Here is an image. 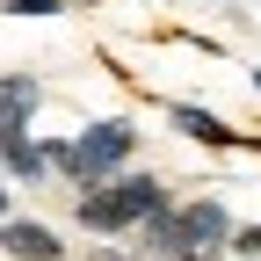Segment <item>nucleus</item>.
Instances as JSON below:
<instances>
[{
    "label": "nucleus",
    "instance_id": "obj_5",
    "mask_svg": "<svg viewBox=\"0 0 261 261\" xmlns=\"http://www.w3.org/2000/svg\"><path fill=\"white\" fill-rule=\"evenodd\" d=\"M73 254V240H58V225H44V218H8L0 225V261H65Z\"/></svg>",
    "mask_w": 261,
    "mask_h": 261
},
{
    "label": "nucleus",
    "instance_id": "obj_6",
    "mask_svg": "<svg viewBox=\"0 0 261 261\" xmlns=\"http://www.w3.org/2000/svg\"><path fill=\"white\" fill-rule=\"evenodd\" d=\"M37 109H44V80L37 73H0V145H8V138H29Z\"/></svg>",
    "mask_w": 261,
    "mask_h": 261
},
{
    "label": "nucleus",
    "instance_id": "obj_15",
    "mask_svg": "<svg viewBox=\"0 0 261 261\" xmlns=\"http://www.w3.org/2000/svg\"><path fill=\"white\" fill-rule=\"evenodd\" d=\"M73 8H87V0H73Z\"/></svg>",
    "mask_w": 261,
    "mask_h": 261
},
{
    "label": "nucleus",
    "instance_id": "obj_2",
    "mask_svg": "<svg viewBox=\"0 0 261 261\" xmlns=\"http://www.w3.org/2000/svg\"><path fill=\"white\" fill-rule=\"evenodd\" d=\"M181 196L167 189V174H152V167H130V174H116V181H102V189H87V196H73V225L94 240V247H109V240H130L145 218H160V211H174Z\"/></svg>",
    "mask_w": 261,
    "mask_h": 261
},
{
    "label": "nucleus",
    "instance_id": "obj_3",
    "mask_svg": "<svg viewBox=\"0 0 261 261\" xmlns=\"http://www.w3.org/2000/svg\"><path fill=\"white\" fill-rule=\"evenodd\" d=\"M174 225H181V254L189 261L232 254V232H240V218L225 211L218 196H181V203H174Z\"/></svg>",
    "mask_w": 261,
    "mask_h": 261
},
{
    "label": "nucleus",
    "instance_id": "obj_1",
    "mask_svg": "<svg viewBox=\"0 0 261 261\" xmlns=\"http://www.w3.org/2000/svg\"><path fill=\"white\" fill-rule=\"evenodd\" d=\"M44 145H51V174L73 189V196H87V189H102V181H116V174L138 167L145 130L130 123V116H87L73 138H44Z\"/></svg>",
    "mask_w": 261,
    "mask_h": 261
},
{
    "label": "nucleus",
    "instance_id": "obj_8",
    "mask_svg": "<svg viewBox=\"0 0 261 261\" xmlns=\"http://www.w3.org/2000/svg\"><path fill=\"white\" fill-rule=\"evenodd\" d=\"M65 8H73V0H0V15H15V22H51Z\"/></svg>",
    "mask_w": 261,
    "mask_h": 261
},
{
    "label": "nucleus",
    "instance_id": "obj_4",
    "mask_svg": "<svg viewBox=\"0 0 261 261\" xmlns=\"http://www.w3.org/2000/svg\"><path fill=\"white\" fill-rule=\"evenodd\" d=\"M160 123H174L189 145H211V152L247 145V130H240V123H225V116H218V109H203V102H160Z\"/></svg>",
    "mask_w": 261,
    "mask_h": 261
},
{
    "label": "nucleus",
    "instance_id": "obj_11",
    "mask_svg": "<svg viewBox=\"0 0 261 261\" xmlns=\"http://www.w3.org/2000/svg\"><path fill=\"white\" fill-rule=\"evenodd\" d=\"M8 189H15V181H8V174H0V225H8V218H15V196H8Z\"/></svg>",
    "mask_w": 261,
    "mask_h": 261
},
{
    "label": "nucleus",
    "instance_id": "obj_7",
    "mask_svg": "<svg viewBox=\"0 0 261 261\" xmlns=\"http://www.w3.org/2000/svg\"><path fill=\"white\" fill-rule=\"evenodd\" d=\"M0 174L44 189V181H51V145L37 138V130H29V138H8V145H0Z\"/></svg>",
    "mask_w": 261,
    "mask_h": 261
},
{
    "label": "nucleus",
    "instance_id": "obj_13",
    "mask_svg": "<svg viewBox=\"0 0 261 261\" xmlns=\"http://www.w3.org/2000/svg\"><path fill=\"white\" fill-rule=\"evenodd\" d=\"M211 261H232V254H211Z\"/></svg>",
    "mask_w": 261,
    "mask_h": 261
},
{
    "label": "nucleus",
    "instance_id": "obj_12",
    "mask_svg": "<svg viewBox=\"0 0 261 261\" xmlns=\"http://www.w3.org/2000/svg\"><path fill=\"white\" fill-rule=\"evenodd\" d=\"M247 80H254V94H261V65H254V73H247Z\"/></svg>",
    "mask_w": 261,
    "mask_h": 261
},
{
    "label": "nucleus",
    "instance_id": "obj_10",
    "mask_svg": "<svg viewBox=\"0 0 261 261\" xmlns=\"http://www.w3.org/2000/svg\"><path fill=\"white\" fill-rule=\"evenodd\" d=\"M87 261H138V254H130V240H109V247H87Z\"/></svg>",
    "mask_w": 261,
    "mask_h": 261
},
{
    "label": "nucleus",
    "instance_id": "obj_9",
    "mask_svg": "<svg viewBox=\"0 0 261 261\" xmlns=\"http://www.w3.org/2000/svg\"><path fill=\"white\" fill-rule=\"evenodd\" d=\"M232 261H261V225H240L232 232Z\"/></svg>",
    "mask_w": 261,
    "mask_h": 261
},
{
    "label": "nucleus",
    "instance_id": "obj_14",
    "mask_svg": "<svg viewBox=\"0 0 261 261\" xmlns=\"http://www.w3.org/2000/svg\"><path fill=\"white\" fill-rule=\"evenodd\" d=\"M247 145H254V152H261V138H247Z\"/></svg>",
    "mask_w": 261,
    "mask_h": 261
}]
</instances>
